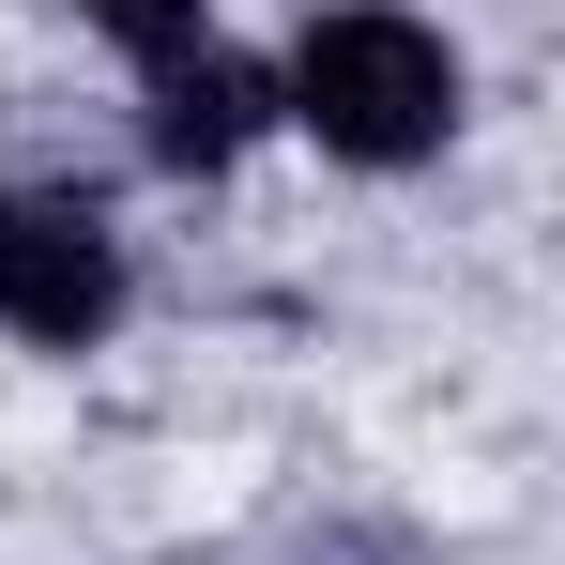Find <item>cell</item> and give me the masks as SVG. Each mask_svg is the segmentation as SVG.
<instances>
[{"instance_id": "2", "label": "cell", "mask_w": 565, "mask_h": 565, "mask_svg": "<svg viewBox=\"0 0 565 565\" xmlns=\"http://www.w3.org/2000/svg\"><path fill=\"white\" fill-rule=\"evenodd\" d=\"M0 321L31 352H93L122 321V230L77 184H15L0 199Z\"/></svg>"}, {"instance_id": "3", "label": "cell", "mask_w": 565, "mask_h": 565, "mask_svg": "<svg viewBox=\"0 0 565 565\" xmlns=\"http://www.w3.org/2000/svg\"><path fill=\"white\" fill-rule=\"evenodd\" d=\"M260 122H276V77H260V62H230V46L153 62V153H169V169H230Z\"/></svg>"}, {"instance_id": "1", "label": "cell", "mask_w": 565, "mask_h": 565, "mask_svg": "<svg viewBox=\"0 0 565 565\" xmlns=\"http://www.w3.org/2000/svg\"><path fill=\"white\" fill-rule=\"evenodd\" d=\"M290 122L321 138V153H352V169H413V153H444L459 138V46L428 31V15H321L306 46H290Z\"/></svg>"}, {"instance_id": "4", "label": "cell", "mask_w": 565, "mask_h": 565, "mask_svg": "<svg viewBox=\"0 0 565 565\" xmlns=\"http://www.w3.org/2000/svg\"><path fill=\"white\" fill-rule=\"evenodd\" d=\"M77 15H93L107 46H138V62H184L199 46V0H77Z\"/></svg>"}]
</instances>
